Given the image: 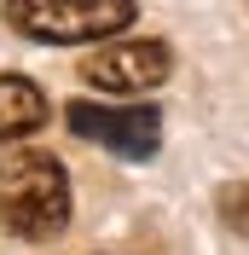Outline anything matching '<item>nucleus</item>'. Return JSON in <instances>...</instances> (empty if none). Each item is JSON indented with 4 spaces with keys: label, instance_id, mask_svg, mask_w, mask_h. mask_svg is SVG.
<instances>
[{
    "label": "nucleus",
    "instance_id": "1",
    "mask_svg": "<svg viewBox=\"0 0 249 255\" xmlns=\"http://www.w3.org/2000/svg\"><path fill=\"white\" fill-rule=\"evenodd\" d=\"M70 221V180L47 151L0 157V232L12 238H58Z\"/></svg>",
    "mask_w": 249,
    "mask_h": 255
},
{
    "label": "nucleus",
    "instance_id": "2",
    "mask_svg": "<svg viewBox=\"0 0 249 255\" xmlns=\"http://www.w3.org/2000/svg\"><path fill=\"white\" fill-rule=\"evenodd\" d=\"M133 0H6V23L41 47H81L133 23Z\"/></svg>",
    "mask_w": 249,
    "mask_h": 255
},
{
    "label": "nucleus",
    "instance_id": "3",
    "mask_svg": "<svg viewBox=\"0 0 249 255\" xmlns=\"http://www.w3.org/2000/svg\"><path fill=\"white\" fill-rule=\"evenodd\" d=\"M174 70V52L162 47V41H110V47L87 52V64H81V81L87 87H99V93H151V87H162Z\"/></svg>",
    "mask_w": 249,
    "mask_h": 255
},
{
    "label": "nucleus",
    "instance_id": "4",
    "mask_svg": "<svg viewBox=\"0 0 249 255\" xmlns=\"http://www.w3.org/2000/svg\"><path fill=\"white\" fill-rule=\"evenodd\" d=\"M70 133L87 145H105L116 157H151L162 139V122L145 105H70Z\"/></svg>",
    "mask_w": 249,
    "mask_h": 255
},
{
    "label": "nucleus",
    "instance_id": "5",
    "mask_svg": "<svg viewBox=\"0 0 249 255\" xmlns=\"http://www.w3.org/2000/svg\"><path fill=\"white\" fill-rule=\"evenodd\" d=\"M47 122V93L29 76H0V139H29Z\"/></svg>",
    "mask_w": 249,
    "mask_h": 255
},
{
    "label": "nucleus",
    "instance_id": "6",
    "mask_svg": "<svg viewBox=\"0 0 249 255\" xmlns=\"http://www.w3.org/2000/svg\"><path fill=\"white\" fill-rule=\"evenodd\" d=\"M220 221L232 226V232H249V180L220 186Z\"/></svg>",
    "mask_w": 249,
    "mask_h": 255
}]
</instances>
